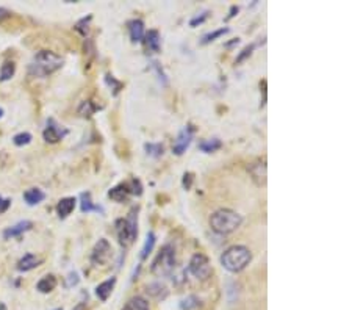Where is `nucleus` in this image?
Returning a JSON list of instances; mask_svg holds the SVG:
<instances>
[{
    "label": "nucleus",
    "mask_w": 352,
    "mask_h": 310,
    "mask_svg": "<svg viewBox=\"0 0 352 310\" xmlns=\"http://www.w3.org/2000/svg\"><path fill=\"white\" fill-rule=\"evenodd\" d=\"M61 66H63V58L61 57H58L56 53L50 50H39L32 60V63L28 66V72L32 77L44 78L53 74L55 71H58Z\"/></svg>",
    "instance_id": "obj_1"
},
{
    "label": "nucleus",
    "mask_w": 352,
    "mask_h": 310,
    "mask_svg": "<svg viewBox=\"0 0 352 310\" xmlns=\"http://www.w3.org/2000/svg\"><path fill=\"white\" fill-rule=\"evenodd\" d=\"M251 260H252V254L249 251V247H246L243 244H235V246L227 247L221 256V265L230 273L243 271L244 268L251 263Z\"/></svg>",
    "instance_id": "obj_2"
},
{
    "label": "nucleus",
    "mask_w": 352,
    "mask_h": 310,
    "mask_svg": "<svg viewBox=\"0 0 352 310\" xmlns=\"http://www.w3.org/2000/svg\"><path fill=\"white\" fill-rule=\"evenodd\" d=\"M243 222V216L230 209H219L210 216V227L221 235L235 232Z\"/></svg>",
    "instance_id": "obj_3"
},
{
    "label": "nucleus",
    "mask_w": 352,
    "mask_h": 310,
    "mask_svg": "<svg viewBox=\"0 0 352 310\" xmlns=\"http://www.w3.org/2000/svg\"><path fill=\"white\" fill-rule=\"evenodd\" d=\"M175 247L172 244H164L152 262V273L158 277L169 276L175 270Z\"/></svg>",
    "instance_id": "obj_4"
},
{
    "label": "nucleus",
    "mask_w": 352,
    "mask_h": 310,
    "mask_svg": "<svg viewBox=\"0 0 352 310\" xmlns=\"http://www.w3.org/2000/svg\"><path fill=\"white\" fill-rule=\"evenodd\" d=\"M138 215L135 213V210L130 212V216L129 218H119L116 219V234H118V238H119V243L124 246V247H129L133 244V241L136 240V235H138Z\"/></svg>",
    "instance_id": "obj_5"
},
{
    "label": "nucleus",
    "mask_w": 352,
    "mask_h": 310,
    "mask_svg": "<svg viewBox=\"0 0 352 310\" xmlns=\"http://www.w3.org/2000/svg\"><path fill=\"white\" fill-rule=\"evenodd\" d=\"M188 271L197 279V280H207L212 274V265L210 260L205 254L202 252H196L188 265Z\"/></svg>",
    "instance_id": "obj_6"
},
{
    "label": "nucleus",
    "mask_w": 352,
    "mask_h": 310,
    "mask_svg": "<svg viewBox=\"0 0 352 310\" xmlns=\"http://www.w3.org/2000/svg\"><path fill=\"white\" fill-rule=\"evenodd\" d=\"M111 244L107 238H100L96 246L93 247V252H91V263L94 266H102V265H107L111 259Z\"/></svg>",
    "instance_id": "obj_7"
},
{
    "label": "nucleus",
    "mask_w": 352,
    "mask_h": 310,
    "mask_svg": "<svg viewBox=\"0 0 352 310\" xmlns=\"http://www.w3.org/2000/svg\"><path fill=\"white\" fill-rule=\"evenodd\" d=\"M193 135H194V129L191 126H185L179 132V135H177V138H175V141L172 144V152L175 155L185 154V151L190 148V144L193 141Z\"/></svg>",
    "instance_id": "obj_8"
},
{
    "label": "nucleus",
    "mask_w": 352,
    "mask_h": 310,
    "mask_svg": "<svg viewBox=\"0 0 352 310\" xmlns=\"http://www.w3.org/2000/svg\"><path fill=\"white\" fill-rule=\"evenodd\" d=\"M66 133H68L66 129L60 127L58 124H55V121L50 119L49 124H47V127H46L44 132H43V138H44L47 143L55 144V143H58L60 139H63V138L66 136Z\"/></svg>",
    "instance_id": "obj_9"
},
{
    "label": "nucleus",
    "mask_w": 352,
    "mask_h": 310,
    "mask_svg": "<svg viewBox=\"0 0 352 310\" xmlns=\"http://www.w3.org/2000/svg\"><path fill=\"white\" fill-rule=\"evenodd\" d=\"M249 173L252 176V179L255 180L257 185H265L266 183V161L265 160H257L255 163L249 164Z\"/></svg>",
    "instance_id": "obj_10"
},
{
    "label": "nucleus",
    "mask_w": 352,
    "mask_h": 310,
    "mask_svg": "<svg viewBox=\"0 0 352 310\" xmlns=\"http://www.w3.org/2000/svg\"><path fill=\"white\" fill-rule=\"evenodd\" d=\"M130 196H132V191H130L129 183H119V185H116L114 188H111L108 191V198L119 202V204L127 202Z\"/></svg>",
    "instance_id": "obj_11"
},
{
    "label": "nucleus",
    "mask_w": 352,
    "mask_h": 310,
    "mask_svg": "<svg viewBox=\"0 0 352 310\" xmlns=\"http://www.w3.org/2000/svg\"><path fill=\"white\" fill-rule=\"evenodd\" d=\"M75 204H77V199L75 198H63L58 204H56V213L61 219L68 218L74 209H75Z\"/></svg>",
    "instance_id": "obj_12"
},
{
    "label": "nucleus",
    "mask_w": 352,
    "mask_h": 310,
    "mask_svg": "<svg viewBox=\"0 0 352 310\" xmlns=\"http://www.w3.org/2000/svg\"><path fill=\"white\" fill-rule=\"evenodd\" d=\"M114 285H116V277H111V279L103 280L102 284H99V285L96 287V296H97L100 301L105 302V301L110 298V295H111V292H113Z\"/></svg>",
    "instance_id": "obj_13"
},
{
    "label": "nucleus",
    "mask_w": 352,
    "mask_h": 310,
    "mask_svg": "<svg viewBox=\"0 0 352 310\" xmlns=\"http://www.w3.org/2000/svg\"><path fill=\"white\" fill-rule=\"evenodd\" d=\"M32 226H33L32 221H20V222H17V224L8 227V229L4 232V238H5V240H10V238L19 237L20 234H24V232L30 231Z\"/></svg>",
    "instance_id": "obj_14"
},
{
    "label": "nucleus",
    "mask_w": 352,
    "mask_h": 310,
    "mask_svg": "<svg viewBox=\"0 0 352 310\" xmlns=\"http://www.w3.org/2000/svg\"><path fill=\"white\" fill-rule=\"evenodd\" d=\"M41 262H43V260H41L39 257H36L33 254H25L22 259L17 262V270L19 271H24V273L30 271V270H33V268L39 266Z\"/></svg>",
    "instance_id": "obj_15"
},
{
    "label": "nucleus",
    "mask_w": 352,
    "mask_h": 310,
    "mask_svg": "<svg viewBox=\"0 0 352 310\" xmlns=\"http://www.w3.org/2000/svg\"><path fill=\"white\" fill-rule=\"evenodd\" d=\"M129 30H130V38H132L133 43H141V41L144 39V35H146L144 33V24L139 19L132 20Z\"/></svg>",
    "instance_id": "obj_16"
},
{
    "label": "nucleus",
    "mask_w": 352,
    "mask_h": 310,
    "mask_svg": "<svg viewBox=\"0 0 352 310\" xmlns=\"http://www.w3.org/2000/svg\"><path fill=\"white\" fill-rule=\"evenodd\" d=\"M55 287H56V277L53 274H47L36 284V290L41 293H50L52 290H55Z\"/></svg>",
    "instance_id": "obj_17"
},
{
    "label": "nucleus",
    "mask_w": 352,
    "mask_h": 310,
    "mask_svg": "<svg viewBox=\"0 0 352 310\" xmlns=\"http://www.w3.org/2000/svg\"><path fill=\"white\" fill-rule=\"evenodd\" d=\"M146 292H148L149 296H152V298H155V299H164V298L168 296V288L164 287L163 284H160V282L149 284V285L146 287Z\"/></svg>",
    "instance_id": "obj_18"
},
{
    "label": "nucleus",
    "mask_w": 352,
    "mask_h": 310,
    "mask_svg": "<svg viewBox=\"0 0 352 310\" xmlns=\"http://www.w3.org/2000/svg\"><path fill=\"white\" fill-rule=\"evenodd\" d=\"M144 43H146L148 49L151 52H158L160 50V35L157 30H149L146 35H144Z\"/></svg>",
    "instance_id": "obj_19"
},
{
    "label": "nucleus",
    "mask_w": 352,
    "mask_h": 310,
    "mask_svg": "<svg viewBox=\"0 0 352 310\" xmlns=\"http://www.w3.org/2000/svg\"><path fill=\"white\" fill-rule=\"evenodd\" d=\"M46 198V194L43 193V190L39 188H30L24 193V199L28 205H36L39 202H43Z\"/></svg>",
    "instance_id": "obj_20"
},
{
    "label": "nucleus",
    "mask_w": 352,
    "mask_h": 310,
    "mask_svg": "<svg viewBox=\"0 0 352 310\" xmlns=\"http://www.w3.org/2000/svg\"><path fill=\"white\" fill-rule=\"evenodd\" d=\"M122 310H151V307H149L148 299H144L142 296H135L127 302V305Z\"/></svg>",
    "instance_id": "obj_21"
},
{
    "label": "nucleus",
    "mask_w": 352,
    "mask_h": 310,
    "mask_svg": "<svg viewBox=\"0 0 352 310\" xmlns=\"http://www.w3.org/2000/svg\"><path fill=\"white\" fill-rule=\"evenodd\" d=\"M222 146V143L219 138H212V139H205L202 143H199V149L205 154H212L215 151H218Z\"/></svg>",
    "instance_id": "obj_22"
},
{
    "label": "nucleus",
    "mask_w": 352,
    "mask_h": 310,
    "mask_svg": "<svg viewBox=\"0 0 352 310\" xmlns=\"http://www.w3.org/2000/svg\"><path fill=\"white\" fill-rule=\"evenodd\" d=\"M80 199H81V212H83V213H88V212H93V210H96V212L102 210L100 207H97V205L93 204L91 194H90L88 191H86V193H81Z\"/></svg>",
    "instance_id": "obj_23"
},
{
    "label": "nucleus",
    "mask_w": 352,
    "mask_h": 310,
    "mask_svg": "<svg viewBox=\"0 0 352 310\" xmlns=\"http://www.w3.org/2000/svg\"><path fill=\"white\" fill-rule=\"evenodd\" d=\"M100 107L99 105H94V103L91 100H85L81 102V105L78 107V115L83 116V118H90L91 115H94Z\"/></svg>",
    "instance_id": "obj_24"
},
{
    "label": "nucleus",
    "mask_w": 352,
    "mask_h": 310,
    "mask_svg": "<svg viewBox=\"0 0 352 310\" xmlns=\"http://www.w3.org/2000/svg\"><path fill=\"white\" fill-rule=\"evenodd\" d=\"M155 241H157L155 234H154V232H149V234H148V237H146V243H144L142 249H141V259H142V260H144V259H148V256L152 252L154 246H155Z\"/></svg>",
    "instance_id": "obj_25"
},
{
    "label": "nucleus",
    "mask_w": 352,
    "mask_h": 310,
    "mask_svg": "<svg viewBox=\"0 0 352 310\" xmlns=\"http://www.w3.org/2000/svg\"><path fill=\"white\" fill-rule=\"evenodd\" d=\"M16 72V65L14 61H5V63L2 65V69H0V80L2 81H7L10 80Z\"/></svg>",
    "instance_id": "obj_26"
},
{
    "label": "nucleus",
    "mask_w": 352,
    "mask_h": 310,
    "mask_svg": "<svg viewBox=\"0 0 352 310\" xmlns=\"http://www.w3.org/2000/svg\"><path fill=\"white\" fill-rule=\"evenodd\" d=\"M144 149H146L148 154L152 155V157H161L163 152H164L163 144H160V143H148L146 146H144Z\"/></svg>",
    "instance_id": "obj_27"
},
{
    "label": "nucleus",
    "mask_w": 352,
    "mask_h": 310,
    "mask_svg": "<svg viewBox=\"0 0 352 310\" xmlns=\"http://www.w3.org/2000/svg\"><path fill=\"white\" fill-rule=\"evenodd\" d=\"M225 33H229V29H227V27L219 29V30H215V32H212V33H207V35L202 38L200 44H209V43H212V41H215L216 38H219V36H222V35H225Z\"/></svg>",
    "instance_id": "obj_28"
},
{
    "label": "nucleus",
    "mask_w": 352,
    "mask_h": 310,
    "mask_svg": "<svg viewBox=\"0 0 352 310\" xmlns=\"http://www.w3.org/2000/svg\"><path fill=\"white\" fill-rule=\"evenodd\" d=\"M199 302H200V301H199L196 296H186V298L182 301L180 307H182L183 310H193V308L199 307Z\"/></svg>",
    "instance_id": "obj_29"
},
{
    "label": "nucleus",
    "mask_w": 352,
    "mask_h": 310,
    "mask_svg": "<svg viewBox=\"0 0 352 310\" xmlns=\"http://www.w3.org/2000/svg\"><path fill=\"white\" fill-rule=\"evenodd\" d=\"M32 141V135L28 132H22V133H17L14 138H13V143L16 144V146H25V144H28Z\"/></svg>",
    "instance_id": "obj_30"
},
{
    "label": "nucleus",
    "mask_w": 352,
    "mask_h": 310,
    "mask_svg": "<svg viewBox=\"0 0 352 310\" xmlns=\"http://www.w3.org/2000/svg\"><path fill=\"white\" fill-rule=\"evenodd\" d=\"M129 187H130V191L132 194L135 196H141L142 194V185L138 179H133L132 182H129Z\"/></svg>",
    "instance_id": "obj_31"
},
{
    "label": "nucleus",
    "mask_w": 352,
    "mask_h": 310,
    "mask_svg": "<svg viewBox=\"0 0 352 310\" xmlns=\"http://www.w3.org/2000/svg\"><path fill=\"white\" fill-rule=\"evenodd\" d=\"M209 17V11H203L200 16H196V17H193L191 20H190V25L191 27H196V25H199V24H202V22H205V19Z\"/></svg>",
    "instance_id": "obj_32"
},
{
    "label": "nucleus",
    "mask_w": 352,
    "mask_h": 310,
    "mask_svg": "<svg viewBox=\"0 0 352 310\" xmlns=\"http://www.w3.org/2000/svg\"><path fill=\"white\" fill-rule=\"evenodd\" d=\"M255 49V46L254 44H251V46H247L246 49H243V52L238 55V58H237V63H241V61L244 60V58H247V57H251V53H252V50Z\"/></svg>",
    "instance_id": "obj_33"
},
{
    "label": "nucleus",
    "mask_w": 352,
    "mask_h": 310,
    "mask_svg": "<svg viewBox=\"0 0 352 310\" xmlns=\"http://www.w3.org/2000/svg\"><path fill=\"white\" fill-rule=\"evenodd\" d=\"M193 174L191 173H186L185 176H183V187L186 188V190H190L191 188V183H193Z\"/></svg>",
    "instance_id": "obj_34"
},
{
    "label": "nucleus",
    "mask_w": 352,
    "mask_h": 310,
    "mask_svg": "<svg viewBox=\"0 0 352 310\" xmlns=\"http://www.w3.org/2000/svg\"><path fill=\"white\" fill-rule=\"evenodd\" d=\"M11 205V201L10 199H4V198H0V215L5 213L8 210V207Z\"/></svg>",
    "instance_id": "obj_35"
},
{
    "label": "nucleus",
    "mask_w": 352,
    "mask_h": 310,
    "mask_svg": "<svg viewBox=\"0 0 352 310\" xmlns=\"http://www.w3.org/2000/svg\"><path fill=\"white\" fill-rule=\"evenodd\" d=\"M77 282H78V274L77 273H71L69 274V287L75 285Z\"/></svg>",
    "instance_id": "obj_36"
},
{
    "label": "nucleus",
    "mask_w": 352,
    "mask_h": 310,
    "mask_svg": "<svg viewBox=\"0 0 352 310\" xmlns=\"http://www.w3.org/2000/svg\"><path fill=\"white\" fill-rule=\"evenodd\" d=\"M10 16V11L5 10V8H0V19H4V17H8Z\"/></svg>",
    "instance_id": "obj_37"
},
{
    "label": "nucleus",
    "mask_w": 352,
    "mask_h": 310,
    "mask_svg": "<svg viewBox=\"0 0 352 310\" xmlns=\"http://www.w3.org/2000/svg\"><path fill=\"white\" fill-rule=\"evenodd\" d=\"M235 13H238V7H232V8H230V14H229V17H227V20L232 19V17L235 16Z\"/></svg>",
    "instance_id": "obj_38"
},
{
    "label": "nucleus",
    "mask_w": 352,
    "mask_h": 310,
    "mask_svg": "<svg viewBox=\"0 0 352 310\" xmlns=\"http://www.w3.org/2000/svg\"><path fill=\"white\" fill-rule=\"evenodd\" d=\"M74 310H86V305H85L83 302H80L78 305H75V307H74Z\"/></svg>",
    "instance_id": "obj_39"
},
{
    "label": "nucleus",
    "mask_w": 352,
    "mask_h": 310,
    "mask_svg": "<svg viewBox=\"0 0 352 310\" xmlns=\"http://www.w3.org/2000/svg\"><path fill=\"white\" fill-rule=\"evenodd\" d=\"M2 115H4V110H2V108H0V118H2Z\"/></svg>",
    "instance_id": "obj_40"
},
{
    "label": "nucleus",
    "mask_w": 352,
    "mask_h": 310,
    "mask_svg": "<svg viewBox=\"0 0 352 310\" xmlns=\"http://www.w3.org/2000/svg\"><path fill=\"white\" fill-rule=\"evenodd\" d=\"M55 310H63V308H55Z\"/></svg>",
    "instance_id": "obj_41"
}]
</instances>
